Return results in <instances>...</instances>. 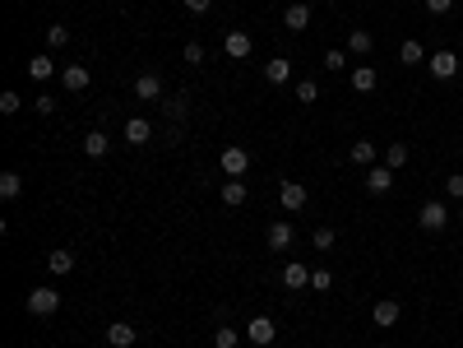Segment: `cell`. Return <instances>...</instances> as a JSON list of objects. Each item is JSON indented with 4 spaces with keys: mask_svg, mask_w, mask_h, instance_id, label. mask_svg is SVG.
Returning <instances> with one entry per match:
<instances>
[{
    "mask_svg": "<svg viewBox=\"0 0 463 348\" xmlns=\"http://www.w3.org/2000/svg\"><path fill=\"white\" fill-rule=\"evenodd\" d=\"M445 223H450V209H445L440 200H426L417 209V228H421V232H440Z\"/></svg>",
    "mask_w": 463,
    "mask_h": 348,
    "instance_id": "cell-1",
    "label": "cell"
},
{
    "mask_svg": "<svg viewBox=\"0 0 463 348\" xmlns=\"http://www.w3.org/2000/svg\"><path fill=\"white\" fill-rule=\"evenodd\" d=\"M61 311V292L56 288H33L28 292V316H56Z\"/></svg>",
    "mask_w": 463,
    "mask_h": 348,
    "instance_id": "cell-2",
    "label": "cell"
},
{
    "mask_svg": "<svg viewBox=\"0 0 463 348\" xmlns=\"http://www.w3.org/2000/svg\"><path fill=\"white\" fill-rule=\"evenodd\" d=\"M218 168L227 172V177H246V172H250V154H246L241 144H227L222 158H218Z\"/></svg>",
    "mask_w": 463,
    "mask_h": 348,
    "instance_id": "cell-3",
    "label": "cell"
},
{
    "mask_svg": "<svg viewBox=\"0 0 463 348\" xmlns=\"http://www.w3.org/2000/svg\"><path fill=\"white\" fill-rule=\"evenodd\" d=\"M306 186H301V181H283V186H278V204H283L287 213H297V209H306Z\"/></svg>",
    "mask_w": 463,
    "mask_h": 348,
    "instance_id": "cell-4",
    "label": "cell"
},
{
    "mask_svg": "<svg viewBox=\"0 0 463 348\" xmlns=\"http://www.w3.org/2000/svg\"><path fill=\"white\" fill-rule=\"evenodd\" d=\"M389 186H394V168H389V163L366 168V191H371V195H389Z\"/></svg>",
    "mask_w": 463,
    "mask_h": 348,
    "instance_id": "cell-5",
    "label": "cell"
},
{
    "mask_svg": "<svg viewBox=\"0 0 463 348\" xmlns=\"http://www.w3.org/2000/svg\"><path fill=\"white\" fill-rule=\"evenodd\" d=\"M265 242H269V251H287V247H292V242H297V228L287 223V218H278V223H269Z\"/></svg>",
    "mask_w": 463,
    "mask_h": 348,
    "instance_id": "cell-6",
    "label": "cell"
},
{
    "mask_svg": "<svg viewBox=\"0 0 463 348\" xmlns=\"http://www.w3.org/2000/svg\"><path fill=\"white\" fill-rule=\"evenodd\" d=\"M426 70L436 79H454L459 75V56H454V51H436V56H426Z\"/></svg>",
    "mask_w": 463,
    "mask_h": 348,
    "instance_id": "cell-7",
    "label": "cell"
},
{
    "mask_svg": "<svg viewBox=\"0 0 463 348\" xmlns=\"http://www.w3.org/2000/svg\"><path fill=\"white\" fill-rule=\"evenodd\" d=\"M134 98H139V102H158V98H163V79H158L153 70H144V75L134 79Z\"/></svg>",
    "mask_w": 463,
    "mask_h": 348,
    "instance_id": "cell-8",
    "label": "cell"
},
{
    "mask_svg": "<svg viewBox=\"0 0 463 348\" xmlns=\"http://www.w3.org/2000/svg\"><path fill=\"white\" fill-rule=\"evenodd\" d=\"M246 335H250V344H260V348H269L278 339V325L274 321H269V316H255L250 321V330H246Z\"/></svg>",
    "mask_w": 463,
    "mask_h": 348,
    "instance_id": "cell-9",
    "label": "cell"
},
{
    "mask_svg": "<svg viewBox=\"0 0 463 348\" xmlns=\"http://www.w3.org/2000/svg\"><path fill=\"white\" fill-rule=\"evenodd\" d=\"M134 339H139V325H130V321H116V325H107V344H111V348H130Z\"/></svg>",
    "mask_w": 463,
    "mask_h": 348,
    "instance_id": "cell-10",
    "label": "cell"
},
{
    "mask_svg": "<svg viewBox=\"0 0 463 348\" xmlns=\"http://www.w3.org/2000/svg\"><path fill=\"white\" fill-rule=\"evenodd\" d=\"M250 33H241V28H236V33H227V42H222V51H227V56L231 61H246V56H250Z\"/></svg>",
    "mask_w": 463,
    "mask_h": 348,
    "instance_id": "cell-11",
    "label": "cell"
},
{
    "mask_svg": "<svg viewBox=\"0 0 463 348\" xmlns=\"http://www.w3.org/2000/svg\"><path fill=\"white\" fill-rule=\"evenodd\" d=\"M283 23H287V33H301V28H310V5H287V14H283Z\"/></svg>",
    "mask_w": 463,
    "mask_h": 348,
    "instance_id": "cell-12",
    "label": "cell"
},
{
    "mask_svg": "<svg viewBox=\"0 0 463 348\" xmlns=\"http://www.w3.org/2000/svg\"><path fill=\"white\" fill-rule=\"evenodd\" d=\"M125 139H130L134 149H139V144H148V139H153V125L144 121V116H130V121H125Z\"/></svg>",
    "mask_w": 463,
    "mask_h": 348,
    "instance_id": "cell-13",
    "label": "cell"
},
{
    "mask_svg": "<svg viewBox=\"0 0 463 348\" xmlns=\"http://www.w3.org/2000/svg\"><path fill=\"white\" fill-rule=\"evenodd\" d=\"M353 89L357 93H375V84H380V75H375V66H353Z\"/></svg>",
    "mask_w": 463,
    "mask_h": 348,
    "instance_id": "cell-14",
    "label": "cell"
},
{
    "mask_svg": "<svg viewBox=\"0 0 463 348\" xmlns=\"http://www.w3.org/2000/svg\"><path fill=\"white\" fill-rule=\"evenodd\" d=\"M61 84H65L70 93H84V89H89V70H84V66H65V70H61Z\"/></svg>",
    "mask_w": 463,
    "mask_h": 348,
    "instance_id": "cell-15",
    "label": "cell"
},
{
    "mask_svg": "<svg viewBox=\"0 0 463 348\" xmlns=\"http://www.w3.org/2000/svg\"><path fill=\"white\" fill-rule=\"evenodd\" d=\"M283 283H287V288H310V270L301 265V260H287V270H283Z\"/></svg>",
    "mask_w": 463,
    "mask_h": 348,
    "instance_id": "cell-16",
    "label": "cell"
},
{
    "mask_svg": "<svg viewBox=\"0 0 463 348\" xmlns=\"http://www.w3.org/2000/svg\"><path fill=\"white\" fill-rule=\"evenodd\" d=\"M348 158H353L357 168H375V158H380V154H375V144H371V139H357V144L348 149Z\"/></svg>",
    "mask_w": 463,
    "mask_h": 348,
    "instance_id": "cell-17",
    "label": "cell"
},
{
    "mask_svg": "<svg viewBox=\"0 0 463 348\" xmlns=\"http://www.w3.org/2000/svg\"><path fill=\"white\" fill-rule=\"evenodd\" d=\"M371 321H375V325H380V330H389V325H398V302H389V297H385V302H375V311H371Z\"/></svg>",
    "mask_w": 463,
    "mask_h": 348,
    "instance_id": "cell-18",
    "label": "cell"
},
{
    "mask_svg": "<svg viewBox=\"0 0 463 348\" xmlns=\"http://www.w3.org/2000/svg\"><path fill=\"white\" fill-rule=\"evenodd\" d=\"M265 79H269V84H287V79H292V61H287V56H274V61L265 66Z\"/></svg>",
    "mask_w": 463,
    "mask_h": 348,
    "instance_id": "cell-19",
    "label": "cell"
},
{
    "mask_svg": "<svg viewBox=\"0 0 463 348\" xmlns=\"http://www.w3.org/2000/svg\"><path fill=\"white\" fill-rule=\"evenodd\" d=\"M222 204H227V209H241L246 204V181L241 177H231L227 186H222Z\"/></svg>",
    "mask_w": 463,
    "mask_h": 348,
    "instance_id": "cell-20",
    "label": "cell"
},
{
    "mask_svg": "<svg viewBox=\"0 0 463 348\" xmlns=\"http://www.w3.org/2000/svg\"><path fill=\"white\" fill-rule=\"evenodd\" d=\"M107 149H111V139L102 135V130H89V135H84V154L89 158H107Z\"/></svg>",
    "mask_w": 463,
    "mask_h": 348,
    "instance_id": "cell-21",
    "label": "cell"
},
{
    "mask_svg": "<svg viewBox=\"0 0 463 348\" xmlns=\"http://www.w3.org/2000/svg\"><path fill=\"white\" fill-rule=\"evenodd\" d=\"M0 195H5V200H19V195H23V177H19V172H0Z\"/></svg>",
    "mask_w": 463,
    "mask_h": 348,
    "instance_id": "cell-22",
    "label": "cell"
},
{
    "mask_svg": "<svg viewBox=\"0 0 463 348\" xmlns=\"http://www.w3.org/2000/svg\"><path fill=\"white\" fill-rule=\"evenodd\" d=\"M46 270H51V274H70V270H75V251H51V256H46Z\"/></svg>",
    "mask_w": 463,
    "mask_h": 348,
    "instance_id": "cell-23",
    "label": "cell"
},
{
    "mask_svg": "<svg viewBox=\"0 0 463 348\" xmlns=\"http://www.w3.org/2000/svg\"><path fill=\"white\" fill-rule=\"evenodd\" d=\"M371 46H375V37L366 33V28H353V33H348V51H357V56H366Z\"/></svg>",
    "mask_w": 463,
    "mask_h": 348,
    "instance_id": "cell-24",
    "label": "cell"
},
{
    "mask_svg": "<svg viewBox=\"0 0 463 348\" xmlns=\"http://www.w3.org/2000/svg\"><path fill=\"white\" fill-rule=\"evenodd\" d=\"M28 75H33V79H51V75H56V61L42 51V56H33V61H28Z\"/></svg>",
    "mask_w": 463,
    "mask_h": 348,
    "instance_id": "cell-25",
    "label": "cell"
},
{
    "mask_svg": "<svg viewBox=\"0 0 463 348\" xmlns=\"http://www.w3.org/2000/svg\"><path fill=\"white\" fill-rule=\"evenodd\" d=\"M398 61H403V66H421L426 51H421V42H403V46H398Z\"/></svg>",
    "mask_w": 463,
    "mask_h": 348,
    "instance_id": "cell-26",
    "label": "cell"
},
{
    "mask_svg": "<svg viewBox=\"0 0 463 348\" xmlns=\"http://www.w3.org/2000/svg\"><path fill=\"white\" fill-rule=\"evenodd\" d=\"M385 163H389V168L398 172V168H403V163H408V144H403V139H394V144L385 149Z\"/></svg>",
    "mask_w": 463,
    "mask_h": 348,
    "instance_id": "cell-27",
    "label": "cell"
},
{
    "mask_svg": "<svg viewBox=\"0 0 463 348\" xmlns=\"http://www.w3.org/2000/svg\"><path fill=\"white\" fill-rule=\"evenodd\" d=\"M236 344H241V335H236L231 325H218V330H213V348H236Z\"/></svg>",
    "mask_w": 463,
    "mask_h": 348,
    "instance_id": "cell-28",
    "label": "cell"
},
{
    "mask_svg": "<svg viewBox=\"0 0 463 348\" xmlns=\"http://www.w3.org/2000/svg\"><path fill=\"white\" fill-rule=\"evenodd\" d=\"M65 42H70V28H65V23H51V28H46V46H51V51H61Z\"/></svg>",
    "mask_w": 463,
    "mask_h": 348,
    "instance_id": "cell-29",
    "label": "cell"
},
{
    "mask_svg": "<svg viewBox=\"0 0 463 348\" xmlns=\"http://www.w3.org/2000/svg\"><path fill=\"white\" fill-rule=\"evenodd\" d=\"M163 112L172 116V121H181V116H186V93H177V98H167V102H163Z\"/></svg>",
    "mask_w": 463,
    "mask_h": 348,
    "instance_id": "cell-30",
    "label": "cell"
},
{
    "mask_svg": "<svg viewBox=\"0 0 463 348\" xmlns=\"http://www.w3.org/2000/svg\"><path fill=\"white\" fill-rule=\"evenodd\" d=\"M19 107H23V98H19L14 89H5V93H0V112H5V116H14Z\"/></svg>",
    "mask_w": 463,
    "mask_h": 348,
    "instance_id": "cell-31",
    "label": "cell"
},
{
    "mask_svg": "<svg viewBox=\"0 0 463 348\" xmlns=\"http://www.w3.org/2000/svg\"><path fill=\"white\" fill-rule=\"evenodd\" d=\"M320 98V84H315V79H301L297 84V102H315Z\"/></svg>",
    "mask_w": 463,
    "mask_h": 348,
    "instance_id": "cell-32",
    "label": "cell"
},
{
    "mask_svg": "<svg viewBox=\"0 0 463 348\" xmlns=\"http://www.w3.org/2000/svg\"><path fill=\"white\" fill-rule=\"evenodd\" d=\"M310 288H315V292H329L334 288V274L329 270H310Z\"/></svg>",
    "mask_w": 463,
    "mask_h": 348,
    "instance_id": "cell-33",
    "label": "cell"
},
{
    "mask_svg": "<svg viewBox=\"0 0 463 348\" xmlns=\"http://www.w3.org/2000/svg\"><path fill=\"white\" fill-rule=\"evenodd\" d=\"M310 242H315V251H329V247H334V228H315V237H310Z\"/></svg>",
    "mask_w": 463,
    "mask_h": 348,
    "instance_id": "cell-34",
    "label": "cell"
},
{
    "mask_svg": "<svg viewBox=\"0 0 463 348\" xmlns=\"http://www.w3.org/2000/svg\"><path fill=\"white\" fill-rule=\"evenodd\" d=\"M324 70H348V56L343 51H324Z\"/></svg>",
    "mask_w": 463,
    "mask_h": 348,
    "instance_id": "cell-35",
    "label": "cell"
},
{
    "mask_svg": "<svg viewBox=\"0 0 463 348\" xmlns=\"http://www.w3.org/2000/svg\"><path fill=\"white\" fill-rule=\"evenodd\" d=\"M445 191H450L454 200H463V177H459V172H454V177H445Z\"/></svg>",
    "mask_w": 463,
    "mask_h": 348,
    "instance_id": "cell-36",
    "label": "cell"
},
{
    "mask_svg": "<svg viewBox=\"0 0 463 348\" xmlns=\"http://www.w3.org/2000/svg\"><path fill=\"white\" fill-rule=\"evenodd\" d=\"M33 107H37L42 116H51V112H56V98H51V93H42V98H33Z\"/></svg>",
    "mask_w": 463,
    "mask_h": 348,
    "instance_id": "cell-37",
    "label": "cell"
},
{
    "mask_svg": "<svg viewBox=\"0 0 463 348\" xmlns=\"http://www.w3.org/2000/svg\"><path fill=\"white\" fill-rule=\"evenodd\" d=\"M186 61H190V66H199V61H204V46H199V42H186Z\"/></svg>",
    "mask_w": 463,
    "mask_h": 348,
    "instance_id": "cell-38",
    "label": "cell"
},
{
    "mask_svg": "<svg viewBox=\"0 0 463 348\" xmlns=\"http://www.w3.org/2000/svg\"><path fill=\"white\" fill-rule=\"evenodd\" d=\"M186 10H190V14H209L213 0H186Z\"/></svg>",
    "mask_w": 463,
    "mask_h": 348,
    "instance_id": "cell-39",
    "label": "cell"
},
{
    "mask_svg": "<svg viewBox=\"0 0 463 348\" xmlns=\"http://www.w3.org/2000/svg\"><path fill=\"white\" fill-rule=\"evenodd\" d=\"M426 10H431V14H450L454 0H426Z\"/></svg>",
    "mask_w": 463,
    "mask_h": 348,
    "instance_id": "cell-40",
    "label": "cell"
},
{
    "mask_svg": "<svg viewBox=\"0 0 463 348\" xmlns=\"http://www.w3.org/2000/svg\"><path fill=\"white\" fill-rule=\"evenodd\" d=\"M459 223H463V204H459Z\"/></svg>",
    "mask_w": 463,
    "mask_h": 348,
    "instance_id": "cell-41",
    "label": "cell"
},
{
    "mask_svg": "<svg viewBox=\"0 0 463 348\" xmlns=\"http://www.w3.org/2000/svg\"><path fill=\"white\" fill-rule=\"evenodd\" d=\"M324 5H334V0H324Z\"/></svg>",
    "mask_w": 463,
    "mask_h": 348,
    "instance_id": "cell-42",
    "label": "cell"
},
{
    "mask_svg": "<svg viewBox=\"0 0 463 348\" xmlns=\"http://www.w3.org/2000/svg\"><path fill=\"white\" fill-rule=\"evenodd\" d=\"M375 348H385V344H375Z\"/></svg>",
    "mask_w": 463,
    "mask_h": 348,
    "instance_id": "cell-43",
    "label": "cell"
}]
</instances>
